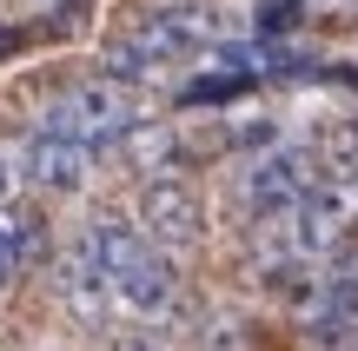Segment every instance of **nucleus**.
<instances>
[{
    "label": "nucleus",
    "mask_w": 358,
    "mask_h": 351,
    "mask_svg": "<svg viewBox=\"0 0 358 351\" xmlns=\"http://www.w3.org/2000/svg\"><path fill=\"white\" fill-rule=\"evenodd\" d=\"M352 219H358V172H325L285 219L266 225V259L272 265H319L338 252Z\"/></svg>",
    "instance_id": "nucleus-1"
},
{
    "label": "nucleus",
    "mask_w": 358,
    "mask_h": 351,
    "mask_svg": "<svg viewBox=\"0 0 358 351\" xmlns=\"http://www.w3.org/2000/svg\"><path fill=\"white\" fill-rule=\"evenodd\" d=\"M219 40H226V13L206 7V0H179V7H159L133 40H120L113 60H106V80H146V73H166V66L192 60V53H213Z\"/></svg>",
    "instance_id": "nucleus-2"
},
{
    "label": "nucleus",
    "mask_w": 358,
    "mask_h": 351,
    "mask_svg": "<svg viewBox=\"0 0 358 351\" xmlns=\"http://www.w3.org/2000/svg\"><path fill=\"white\" fill-rule=\"evenodd\" d=\"M87 239L100 246V259H106V272H113V292H120L127 312L153 318V312L173 305V265H166V252H159L133 219H93Z\"/></svg>",
    "instance_id": "nucleus-3"
},
{
    "label": "nucleus",
    "mask_w": 358,
    "mask_h": 351,
    "mask_svg": "<svg viewBox=\"0 0 358 351\" xmlns=\"http://www.w3.org/2000/svg\"><path fill=\"white\" fill-rule=\"evenodd\" d=\"M319 179L325 172H319V153H312V146H266V153H252L239 166L232 193H239V206L252 212V219L272 225V219H285Z\"/></svg>",
    "instance_id": "nucleus-4"
},
{
    "label": "nucleus",
    "mask_w": 358,
    "mask_h": 351,
    "mask_svg": "<svg viewBox=\"0 0 358 351\" xmlns=\"http://www.w3.org/2000/svg\"><path fill=\"white\" fill-rule=\"evenodd\" d=\"M47 126H60V133H73V140H87L93 153H120V146H127L146 119H140V106H133L127 93L106 80V87H80V93H66L60 106H47Z\"/></svg>",
    "instance_id": "nucleus-5"
},
{
    "label": "nucleus",
    "mask_w": 358,
    "mask_h": 351,
    "mask_svg": "<svg viewBox=\"0 0 358 351\" xmlns=\"http://www.w3.org/2000/svg\"><path fill=\"white\" fill-rule=\"evenodd\" d=\"M20 172H27V186H47V193H73V186H87V172H93V146L87 140H73V133H60V126H47L40 119L34 133H27V146L20 153Z\"/></svg>",
    "instance_id": "nucleus-6"
},
{
    "label": "nucleus",
    "mask_w": 358,
    "mask_h": 351,
    "mask_svg": "<svg viewBox=\"0 0 358 351\" xmlns=\"http://www.w3.org/2000/svg\"><path fill=\"white\" fill-rule=\"evenodd\" d=\"M60 292H66V305H73V318H87V325H106V318L127 312L120 292H113V272H106L100 246H93L87 232L60 252Z\"/></svg>",
    "instance_id": "nucleus-7"
},
{
    "label": "nucleus",
    "mask_w": 358,
    "mask_h": 351,
    "mask_svg": "<svg viewBox=\"0 0 358 351\" xmlns=\"http://www.w3.org/2000/svg\"><path fill=\"white\" fill-rule=\"evenodd\" d=\"M306 331L312 338H345V331H358V259L319 272V285L306 299Z\"/></svg>",
    "instance_id": "nucleus-8"
},
{
    "label": "nucleus",
    "mask_w": 358,
    "mask_h": 351,
    "mask_svg": "<svg viewBox=\"0 0 358 351\" xmlns=\"http://www.w3.org/2000/svg\"><path fill=\"white\" fill-rule=\"evenodd\" d=\"M146 225L166 239H192L199 225H192V193H179V186H153L146 193Z\"/></svg>",
    "instance_id": "nucleus-9"
},
{
    "label": "nucleus",
    "mask_w": 358,
    "mask_h": 351,
    "mask_svg": "<svg viewBox=\"0 0 358 351\" xmlns=\"http://www.w3.org/2000/svg\"><path fill=\"white\" fill-rule=\"evenodd\" d=\"M245 87H252L245 73H213V80H192V87L179 93V106H219V100H239Z\"/></svg>",
    "instance_id": "nucleus-10"
},
{
    "label": "nucleus",
    "mask_w": 358,
    "mask_h": 351,
    "mask_svg": "<svg viewBox=\"0 0 358 351\" xmlns=\"http://www.w3.org/2000/svg\"><path fill=\"white\" fill-rule=\"evenodd\" d=\"M13 272H20V225L0 219V292L13 285Z\"/></svg>",
    "instance_id": "nucleus-11"
},
{
    "label": "nucleus",
    "mask_w": 358,
    "mask_h": 351,
    "mask_svg": "<svg viewBox=\"0 0 358 351\" xmlns=\"http://www.w3.org/2000/svg\"><path fill=\"white\" fill-rule=\"evenodd\" d=\"M299 13H306V0H272V7H259V33H285Z\"/></svg>",
    "instance_id": "nucleus-12"
},
{
    "label": "nucleus",
    "mask_w": 358,
    "mask_h": 351,
    "mask_svg": "<svg viewBox=\"0 0 358 351\" xmlns=\"http://www.w3.org/2000/svg\"><path fill=\"white\" fill-rule=\"evenodd\" d=\"M20 179H27V172H20V159H7V153H0V212H7V199L20 193Z\"/></svg>",
    "instance_id": "nucleus-13"
},
{
    "label": "nucleus",
    "mask_w": 358,
    "mask_h": 351,
    "mask_svg": "<svg viewBox=\"0 0 358 351\" xmlns=\"http://www.w3.org/2000/svg\"><path fill=\"white\" fill-rule=\"evenodd\" d=\"M13 47H20V33H13V27H0V60H7Z\"/></svg>",
    "instance_id": "nucleus-14"
},
{
    "label": "nucleus",
    "mask_w": 358,
    "mask_h": 351,
    "mask_svg": "<svg viewBox=\"0 0 358 351\" xmlns=\"http://www.w3.org/2000/svg\"><path fill=\"white\" fill-rule=\"evenodd\" d=\"M319 7H358V0H319Z\"/></svg>",
    "instance_id": "nucleus-15"
}]
</instances>
